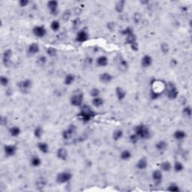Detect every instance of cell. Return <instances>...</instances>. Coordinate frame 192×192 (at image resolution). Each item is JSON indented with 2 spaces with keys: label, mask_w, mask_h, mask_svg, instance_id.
<instances>
[{
  "label": "cell",
  "mask_w": 192,
  "mask_h": 192,
  "mask_svg": "<svg viewBox=\"0 0 192 192\" xmlns=\"http://www.w3.org/2000/svg\"><path fill=\"white\" fill-rule=\"evenodd\" d=\"M129 140H130L131 143H132V144H136L140 139H139V137H138L137 136V135L135 134L134 133L129 136Z\"/></svg>",
  "instance_id": "cell-46"
},
{
  "label": "cell",
  "mask_w": 192,
  "mask_h": 192,
  "mask_svg": "<svg viewBox=\"0 0 192 192\" xmlns=\"http://www.w3.org/2000/svg\"><path fill=\"white\" fill-rule=\"evenodd\" d=\"M108 28L111 31H113L115 29V23H108Z\"/></svg>",
  "instance_id": "cell-50"
},
{
  "label": "cell",
  "mask_w": 192,
  "mask_h": 192,
  "mask_svg": "<svg viewBox=\"0 0 192 192\" xmlns=\"http://www.w3.org/2000/svg\"><path fill=\"white\" fill-rule=\"evenodd\" d=\"M77 131V127L75 125H69L67 128L65 129V130L62 131V138L65 141H68V140H70L74 136V134H76Z\"/></svg>",
  "instance_id": "cell-6"
},
{
  "label": "cell",
  "mask_w": 192,
  "mask_h": 192,
  "mask_svg": "<svg viewBox=\"0 0 192 192\" xmlns=\"http://www.w3.org/2000/svg\"><path fill=\"white\" fill-rule=\"evenodd\" d=\"M17 152V146L15 144H8L4 146V153L5 156L12 157L16 155Z\"/></svg>",
  "instance_id": "cell-10"
},
{
  "label": "cell",
  "mask_w": 192,
  "mask_h": 192,
  "mask_svg": "<svg viewBox=\"0 0 192 192\" xmlns=\"http://www.w3.org/2000/svg\"><path fill=\"white\" fill-rule=\"evenodd\" d=\"M152 179L155 185H160L163 181V174L161 170H155L152 174Z\"/></svg>",
  "instance_id": "cell-12"
},
{
  "label": "cell",
  "mask_w": 192,
  "mask_h": 192,
  "mask_svg": "<svg viewBox=\"0 0 192 192\" xmlns=\"http://www.w3.org/2000/svg\"><path fill=\"white\" fill-rule=\"evenodd\" d=\"M76 77L74 74H68L64 78V84L65 86H71L75 81Z\"/></svg>",
  "instance_id": "cell-27"
},
{
  "label": "cell",
  "mask_w": 192,
  "mask_h": 192,
  "mask_svg": "<svg viewBox=\"0 0 192 192\" xmlns=\"http://www.w3.org/2000/svg\"><path fill=\"white\" fill-rule=\"evenodd\" d=\"M17 86L20 91L23 92H26L31 89L32 87V81L30 79H25L18 82L17 83Z\"/></svg>",
  "instance_id": "cell-7"
},
{
  "label": "cell",
  "mask_w": 192,
  "mask_h": 192,
  "mask_svg": "<svg viewBox=\"0 0 192 192\" xmlns=\"http://www.w3.org/2000/svg\"><path fill=\"white\" fill-rule=\"evenodd\" d=\"M61 25L59 20H54L51 22L50 23V29L53 31V32H58L60 29Z\"/></svg>",
  "instance_id": "cell-38"
},
{
  "label": "cell",
  "mask_w": 192,
  "mask_h": 192,
  "mask_svg": "<svg viewBox=\"0 0 192 192\" xmlns=\"http://www.w3.org/2000/svg\"><path fill=\"white\" fill-rule=\"evenodd\" d=\"M47 62H48V58H47V56H45V55H41V56H39L38 57L37 61H36V63H37L38 65L41 66V67L45 65Z\"/></svg>",
  "instance_id": "cell-37"
},
{
  "label": "cell",
  "mask_w": 192,
  "mask_h": 192,
  "mask_svg": "<svg viewBox=\"0 0 192 192\" xmlns=\"http://www.w3.org/2000/svg\"><path fill=\"white\" fill-rule=\"evenodd\" d=\"M108 58L106 56H100L96 59V65L98 67H106L108 65Z\"/></svg>",
  "instance_id": "cell-21"
},
{
  "label": "cell",
  "mask_w": 192,
  "mask_h": 192,
  "mask_svg": "<svg viewBox=\"0 0 192 192\" xmlns=\"http://www.w3.org/2000/svg\"><path fill=\"white\" fill-rule=\"evenodd\" d=\"M48 184V181H47V179H45V177H39L38 179L36 180L35 182V185L36 188L38 190H41L43 189L44 188H45Z\"/></svg>",
  "instance_id": "cell-23"
},
{
  "label": "cell",
  "mask_w": 192,
  "mask_h": 192,
  "mask_svg": "<svg viewBox=\"0 0 192 192\" xmlns=\"http://www.w3.org/2000/svg\"><path fill=\"white\" fill-rule=\"evenodd\" d=\"M165 93L170 100H175L179 96V91L174 82L165 83Z\"/></svg>",
  "instance_id": "cell-3"
},
{
  "label": "cell",
  "mask_w": 192,
  "mask_h": 192,
  "mask_svg": "<svg viewBox=\"0 0 192 192\" xmlns=\"http://www.w3.org/2000/svg\"><path fill=\"white\" fill-rule=\"evenodd\" d=\"M71 16V13H70V11H65L63 15V20H68V18L70 17Z\"/></svg>",
  "instance_id": "cell-49"
},
{
  "label": "cell",
  "mask_w": 192,
  "mask_h": 192,
  "mask_svg": "<svg viewBox=\"0 0 192 192\" xmlns=\"http://www.w3.org/2000/svg\"><path fill=\"white\" fill-rule=\"evenodd\" d=\"M104 103V101L102 98H101L100 96L96 98H93L92 100V104L93 105L95 108H101V106H103Z\"/></svg>",
  "instance_id": "cell-30"
},
{
  "label": "cell",
  "mask_w": 192,
  "mask_h": 192,
  "mask_svg": "<svg viewBox=\"0 0 192 192\" xmlns=\"http://www.w3.org/2000/svg\"><path fill=\"white\" fill-rule=\"evenodd\" d=\"M168 144L165 141H159L155 145V147L158 152H164L167 149Z\"/></svg>",
  "instance_id": "cell-24"
},
{
  "label": "cell",
  "mask_w": 192,
  "mask_h": 192,
  "mask_svg": "<svg viewBox=\"0 0 192 192\" xmlns=\"http://www.w3.org/2000/svg\"><path fill=\"white\" fill-rule=\"evenodd\" d=\"M182 113L185 116L188 118H191L192 115V110L191 106L189 105H187V106L184 107L183 109H182Z\"/></svg>",
  "instance_id": "cell-39"
},
{
  "label": "cell",
  "mask_w": 192,
  "mask_h": 192,
  "mask_svg": "<svg viewBox=\"0 0 192 192\" xmlns=\"http://www.w3.org/2000/svg\"><path fill=\"white\" fill-rule=\"evenodd\" d=\"M72 177H73V175H72V174L70 171H62V172L59 173V174L56 175V182H57L58 184H60V185H62V184H65L70 182V181L71 180Z\"/></svg>",
  "instance_id": "cell-5"
},
{
  "label": "cell",
  "mask_w": 192,
  "mask_h": 192,
  "mask_svg": "<svg viewBox=\"0 0 192 192\" xmlns=\"http://www.w3.org/2000/svg\"><path fill=\"white\" fill-rule=\"evenodd\" d=\"M8 132L11 136L14 137H17L21 133V129L18 126H13L9 128Z\"/></svg>",
  "instance_id": "cell-32"
},
{
  "label": "cell",
  "mask_w": 192,
  "mask_h": 192,
  "mask_svg": "<svg viewBox=\"0 0 192 192\" xmlns=\"http://www.w3.org/2000/svg\"><path fill=\"white\" fill-rule=\"evenodd\" d=\"M141 19H142V16H141V14L140 13L134 14V17H133V20H134V22L136 24H138V23L141 22Z\"/></svg>",
  "instance_id": "cell-47"
},
{
  "label": "cell",
  "mask_w": 192,
  "mask_h": 192,
  "mask_svg": "<svg viewBox=\"0 0 192 192\" xmlns=\"http://www.w3.org/2000/svg\"><path fill=\"white\" fill-rule=\"evenodd\" d=\"M134 131L139 139L141 140H149L152 137V131L150 128L144 124H140L135 126Z\"/></svg>",
  "instance_id": "cell-2"
},
{
  "label": "cell",
  "mask_w": 192,
  "mask_h": 192,
  "mask_svg": "<svg viewBox=\"0 0 192 192\" xmlns=\"http://www.w3.org/2000/svg\"><path fill=\"white\" fill-rule=\"evenodd\" d=\"M88 39H89V33L84 29H81L77 33L76 38H75V41L77 42H80V43H83V42L86 41Z\"/></svg>",
  "instance_id": "cell-13"
},
{
  "label": "cell",
  "mask_w": 192,
  "mask_h": 192,
  "mask_svg": "<svg viewBox=\"0 0 192 192\" xmlns=\"http://www.w3.org/2000/svg\"><path fill=\"white\" fill-rule=\"evenodd\" d=\"M136 167L137 169L140 170H144L148 167V161L145 157L144 158H140L139 160L137 161L136 163Z\"/></svg>",
  "instance_id": "cell-19"
},
{
  "label": "cell",
  "mask_w": 192,
  "mask_h": 192,
  "mask_svg": "<svg viewBox=\"0 0 192 192\" xmlns=\"http://www.w3.org/2000/svg\"><path fill=\"white\" fill-rule=\"evenodd\" d=\"M161 50L162 53H164V54H167L170 50V47L169 45H168V44L165 43V42L162 43L161 45Z\"/></svg>",
  "instance_id": "cell-44"
},
{
  "label": "cell",
  "mask_w": 192,
  "mask_h": 192,
  "mask_svg": "<svg viewBox=\"0 0 192 192\" xmlns=\"http://www.w3.org/2000/svg\"><path fill=\"white\" fill-rule=\"evenodd\" d=\"M119 156H120V158L122 161H128L131 158L132 153L130 150H128V149H125V150L121 152Z\"/></svg>",
  "instance_id": "cell-33"
},
{
  "label": "cell",
  "mask_w": 192,
  "mask_h": 192,
  "mask_svg": "<svg viewBox=\"0 0 192 192\" xmlns=\"http://www.w3.org/2000/svg\"><path fill=\"white\" fill-rule=\"evenodd\" d=\"M83 100H84L83 93L80 89H78L71 96L70 104L71 106L75 108H80L83 104Z\"/></svg>",
  "instance_id": "cell-4"
},
{
  "label": "cell",
  "mask_w": 192,
  "mask_h": 192,
  "mask_svg": "<svg viewBox=\"0 0 192 192\" xmlns=\"http://www.w3.org/2000/svg\"><path fill=\"white\" fill-rule=\"evenodd\" d=\"M56 156L61 161H66L68 157V152L67 149L64 147H60L56 151Z\"/></svg>",
  "instance_id": "cell-15"
},
{
  "label": "cell",
  "mask_w": 192,
  "mask_h": 192,
  "mask_svg": "<svg viewBox=\"0 0 192 192\" xmlns=\"http://www.w3.org/2000/svg\"><path fill=\"white\" fill-rule=\"evenodd\" d=\"M125 37H126L125 42H126L128 45H130V47L137 43V36L134 32L131 33V34L125 36Z\"/></svg>",
  "instance_id": "cell-26"
},
{
  "label": "cell",
  "mask_w": 192,
  "mask_h": 192,
  "mask_svg": "<svg viewBox=\"0 0 192 192\" xmlns=\"http://www.w3.org/2000/svg\"><path fill=\"white\" fill-rule=\"evenodd\" d=\"M173 168H174V171H175L176 173H180L183 170L185 167H184L183 164H182V162L179 161H176Z\"/></svg>",
  "instance_id": "cell-36"
},
{
  "label": "cell",
  "mask_w": 192,
  "mask_h": 192,
  "mask_svg": "<svg viewBox=\"0 0 192 192\" xmlns=\"http://www.w3.org/2000/svg\"><path fill=\"white\" fill-rule=\"evenodd\" d=\"M97 113L89 105L83 104L80 108L78 116L83 122H89L95 117Z\"/></svg>",
  "instance_id": "cell-1"
},
{
  "label": "cell",
  "mask_w": 192,
  "mask_h": 192,
  "mask_svg": "<svg viewBox=\"0 0 192 192\" xmlns=\"http://www.w3.org/2000/svg\"><path fill=\"white\" fill-rule=\"evenodd\" d=\"M124 132L122 129H116L113 133V141H118L123 137Z\"/></svg>",
  "instance_id": "cell-34"
},
{
  "label": "cell",
  "mask_w": 192,
  "mask_h": 192,
  "mask_svg": "<svg viewBox=\"0 0 192 192\" xmlns=\"http://www.w3.org/2000/svg\"><path fill=\"white\" fill-rule=\"evenodd\" d=\"M13 52L11 49H7L2 53V64L5 67H10L12 65V57Z\"/></svg>",
  "instance_id": "cell-8"
},
{
  "label": "cell",
  "mask_w": 192,
  "mask_h": 192,
  "mask_svg": "<svg viewBox=\"0 0 192 192\" xmlns=\"http://www.w3.org/2000/svg\"><path fill=\"white\" fill-rule=\"evenodd\" d=\"M152 62H153V60H152V56H149V55H144L141 59V65L143 68H149L152 65Z\"/></svg>",
  "instance_id": "cell-18"
},
{
  "label": "cell",
  "mask_w": 192,
  "mask_h": 192,
  "mask_svg": "<svg viewBox=\"0 0 192 192\" xmlns=\"http://www.w3.org/2000/svg\"><path fill=\"white\" fill-rule=\"evenodd\" d=\"M48 8L50 13L53 16H56L59 14V2L56 0H51L48 2Z\"/></svg>",
  "instance_id": "cell-11"
},
{
  "label": "cell",
  "mask_w": 192,
  "mask_h": 192,
  "mask_svg": "<svg viewBox=\"0 0 192 192\" xmlns=\"http://www.w3.org/2000/svg\"><path fill=\"white\" fill-rule=\"evenodd\" d=\"M48 30L45 28V26L43 25H38V26H35L33 27L32 29V33L35 37L41 38H44L47 35Z\"/></svg>",
  "instance_id": "cell-9"
},
{
  "label": "cell",
  "mask_w": 192,
  "mask_h": 192,
  "mask_svg": "<svg viewBox=\"0 0 192 192\" xmlns=\"http://www.w3.org/2000/svg\"><path fill=\"white\" fill-rule=\"evenodd\" d=\"M115 92H116V98L119 101H123L127 95V92L125 89H123L121 86H116V89H115Z\"/></svg>",
  "instance_id": "cell-16"
},
{
  "label": "cell",
  "mask_w": 192,
  "mask_h": 192,
  "mask_svg": "<svg viewBox=\"0 0 192 192\" xmlns=\"http://www.w3.org/2000/svg\"><path fill=\"white\" fill-rule=\"evenodd\" d=\"M134 29H132L131 27H130V26H128V27L124 29L121 32V34H122V35H124V36H127V35H128L131 34V33H134Z\"/></svg>",
  "instance_id": "cell-45"
},
{
  "label": "cell",
  "mask_w": 192,
  "mask_h": 192,
  "mask_svg": "<svg viewBox=\"0 0 192 192\" xmlns=\"http://www.w3.org/2000/svg\"><path fill=\"white\" fill-rule=\"evenodd\" d=\"M37 147L38 150L43 154H48L50 150V147L49 145L46 142H39L38 143Z\"/></svg>",
  "instance_id": "cell-25"
},
{
  "label": "cell",
  "mask_w": 192,
  "mask_h": 192,
  "mask_svg": "<svg viewBox=\"0 0 192 192\" xmlns=\"http://www.w3.org/2000/svg\"><path fill=\"white\" fill-rule=\"evenodd\" d=\"M113 78H113V75L111 74L108 73V72H104V73H102L99 75V80L101 83H105V84H108V83H111Z\"/></svg>",
  "instance_id": "cell-14"
},
{
  "label": "cell",
  "mask_w": 192,
  "mask_h": 192,
  "mask_svg": "<svg viewBox=\"0 0 192 192\" xmlns=\"http://www.w3.org/2000/svg\"><path fill=\"white\" fill-rule=\"evenodd\" d=\"M46 53L50 57H54L57 55V50L54 48H48L46 50Z\"/></svg>",
  "instance_id": "cell-41"
},
{
  "label": "cell",
  "mask_w": 192,
  "mask_h": 192,
  "mask_svg": "<svg viewBox=\"0 0 192 192\" xmlns=\"http://www.w3.org/2000/svg\"><path fill=\"white\" fill-rule=\"evenodd\" d=\"M125 1L124 0H120V1H118L117 2L115 5V10L117 13L120 14L125 9Z\"/></svg>",
  "instance_id": "cell-31"
},
{
  "label": "cell",
  "mask_w": 192,
  "mask_h": 192,
  "mask_svg": "<svg viewBox=\"0 0 192 192\" xmlns=\"http://www.w3.org/2000/svg\"><path fill=\"white\" fill-rule=\"evenodd\" d=\"M118 67H119V69L122 71L125 72L126 71L127 69L128 68V63L125 59H124L123 58L121 57L119 60V63H118Z\"/></svg>",
  "instance_id": "cell-28"
},
{
  "label": "cell",
  "mask_w": 192,
  "mask_h": 192,
  "mask_svg": "<svg viewBox=\"0 0 192 192\" xmlns=\"http://www.w3.org/2000/svg\"><path fill=\"white\" fill-rule=\"evenodd\" d=\"M167 191L172 192H179L181 191V189L177 184L175 183V182H172V183L170 184L169 186H168Z\"/></svg>",
  "instance_id": "cell-40"
},
{
  "label": "cell",
  "mask_w": 192,
  "mask_h": 192,
  "mask_svg": "<svg viewBox=\"0 0 192 192\" xmlns=\"http://www.w3.org/2000/svg\"><path fill=\"white\" fill-rule=\"evenodd\" d=\"M18 4L20 7H26V6H27L29 4V0H20L18 2Z\"/></svg>",
  "instance_id": "cell-48"
},
{
  "label": "cell",
  "mask_w": 192,
  "mask_h": 192,
  "mask_svg": "<svg viewBox=\"0 0 192 192\" xmlns=\"http://www.w3.org/2000/svg\"><path fill=\"white\" fill-rule=\"evenodd\" d=\"M40 51V47H39L38 44L37 43H32L27 49V53L31 56H34V55L37 54Z\"/></svg>",
  "instance_id": "cell-17"
},
{
  "label": "cell",
  "mask_w": 192,
  "mask_h": 192,
  "mask_svg": "<svg viewBox=\"0 0 192 192\" xmlns=\"http://www.w3.org/2000/svg\"><path fill=\"white\" fill-rule=\"evenodd\" d=\"M173 169V166L171 164V163L168 161H165L161 162L160 164V170L162 172L167 173L170 172L171 170Z\"/></svg>",
  "instance_id": "cell-22"
},
{
  "label": "cell",
  "mask_w": 192,
  "mask_h": 192,
  "mask_svg": "<svg viewBox=\"0 0 192 192\" xmlns=\"http://www.w3.org/2000/svg\"><path fill=\"white\" fill-rule=\"evenodd\" d=\"M141 3H142V4H144V5H145V4H147V3H149V2L148 1H146V2H144V1H141Z\"/></svg>",
  "instance_id": "cell-51"
},
{
  "label": "cell",
  "mask_w": 192,
  "mask_h": 192,
  "mask_svg": "<svg viewBox=\"0 0 192 192\" xmlns=\"http://www.w3.org/2000/svg\"><path fill=\"white\" fill-rule=\"evenodd\" d=\"M89 95H90L91 97L93 98L98 97L100 95V90L98 88H92V89L89 92Z\"/></svg>",
  "instance_id": "cell-43"
},
{
  "label": "cell",
  "mask_w": 192,
  "mask_h": 192,
  "mask_svg": "<svg viewBox=\"0 0 192 192\" xmlns=\"http://www.w3.org/2000/svg\"><path fill=\"white\" fill-rule=\"evenodd\" d=\"M173 136H174V138L176 140V141H183V140H185V138H186L187 134L184 130H180V129H179V130H176V131L174 132Z\"/></svg>",
  "instance_id": "cell-20"
},
{
  "label": "cell",
  "mask_w": 192,
  "mask_h": 192,
  "mask_svg": "<svg viewBox=\"0 0 192 192\" xmlns=\"http://www.w3.org/2000/svg\"><path fill=\"white\" fill-rule=\"evenodd\" d=\"M33 134H34L35 137H36L37 139H41L43 136L44 134V129L41 126L38 125L36 128H35L34 131H33Z\"/></svg>",
  "instance_id": "cell-35"
},
{
  "label": "cell",
  "mask_w": 192,
  "mask_h": 192,
  "mask_svg": "<svg viewBox=\"0 0 192 192\" xmlns=\"http://www.w3.org/2000/svg\"><path fill=\"white\" fill-rule=\"evenodd\" d=\"M9 82H10V80H9V78L8 77L4 76V75H2L0 77V83H1L2 86H4V87L8 86V85L9 84Z\"/></svg>",
  "instance_id": "cell-42"
},
{
  "label": "cell",
  "mask_w": 192,
  "mask_h": 192,
  "mask_svg": "<svg viewBox=\"0 0 192 192\" xmlns=\"http://www.w3.org/2000/svg\"><path fill=\"white\" fill-rule=\"evenodd\" d=\"M30 164L34 167H40L41 165L42 161L40 157L37 156V155H34V156H32L31 158Z\"/></svg>",
  "instance_id": "cell-29"
}]
</instances>
